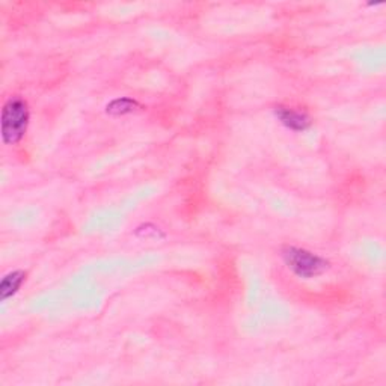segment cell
Returning a JSON list of instances; mask_svg holds the SVG:
<instances>
[{"label": "cell", "mask_w": 386, "mask_h": 386, "mask_svg": "<svg viewBox=\"0 0 386 386\" xmlns=\"http://www.w3.org/2000/svg\"><path fill=\"white\" fill-rule=\"evenodd\" d=\"M29 124V107L24 100L9 98L2 110V139L6 145L17 144L26 134Z\"/></svg>", "instance_id": "obj_1"}, {"label": "cell", "mask_w": 386, "mask_h": 386, "mask_svg": "<svg viewBox=\"0 0 386 386\" xmlns=\"http://www.w3.org/2000/svg\"><path fill=\"white\" fill-rule=\"evenodd\" d=\"M282 255L288 269L294 275H298L299 278L309 279L318 277L329 268V263L325 258H321L320 255L312 254L307 249H300V247H287Z\"/></svg>", "instance_id": "obj_2"}, {"label": "cell", "mask_w": 386, "mask_h": 386, "mask_svg": "<svg viewBox=\"0 0 386 386\" xmlns=\"http://www.w3.org/2000/svg\"><path fill=\"white\" fill-rule=\"evenodd\" d=\"M275 115H277V118L284 125L293 132H305L311 125V119L308 118V115L290 107L279 106L275 109Z\"/></svg>", "instance_id": "obj_3"}, {"label": "cell", "mask_w": 386, "mask_h": 386, "mask_svg": "<svg viewBox=\"0 0 386 386\" xmlns=\"http://www.w3.org/2000/svg\"><path fill=\"white\" fill-rule=\"evenodd\" d=\"M24 279H26V273L22 270H15V272L8 273L6 277L2 279V284H0V294H2V300L13 298L14 294L23 286Z\"/></svg>", "instance_id": "obj_4"}, {"label": "cell", "mask_w": 386, "mask_h": 386, "mask_svg": "<svg viewBox=\"0 0 386 386\" xmlns=\"http://www.w3.org/2000/svg\"><path fill=\"white\" fill-rule=\"evenodd\" d=\"M137 107H139V103H137V101H134L132 98L123 97V98H116L114 101H110V103L106 107V110H107L109 115L123 116V115H128V114L134 112Z\"/></svg>", "instance_id": "obj_5"}]
</instances>
